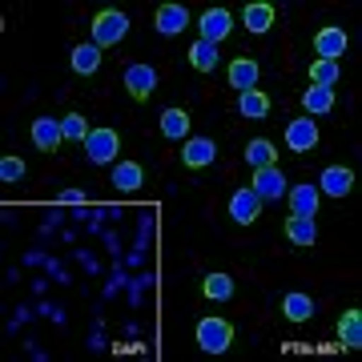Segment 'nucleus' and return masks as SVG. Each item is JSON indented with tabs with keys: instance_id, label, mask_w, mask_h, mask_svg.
<instances>
[{
	"instance_id": "obj_14",
	"label": "nucleus",
	"mask_w": 362,
	"mask_h": 362,
	"mask_svg": "<svg viewBox=\"0 0 362 362\" xmlns=\"http://www.w3.org/2000/svg\"><path fill=\"white\" fill-rule=\"evenodd\" d=\"M350 189H354V173H350L346 165H330L322 173V194L330 197H346Z\"/></svg>"
},
{
	"instance_id": "obj_13",
	"label": "nucleus",
	"mask_w": 362,
	"mask_h": 362,
	"mask_svg": "<svg viewBox=\"0 0 362 362\" xmlns=\"http://www.w3.org/2000/svg\"><path fill=\"white\" fill-rule=\"evenodd\" d=\"M286 238H290L294 246H314V242H318V226H314V218L290 214V218H286Z\"/></svg>"
},
{
	"instance_id": "obj_18",
	"label": "nucleus",
	"mask_w": 362,
	"mask_h": 362,
	"mask_svg": "<svg viewBox=\"0 0 362 362\" xmlns=\"http://www.w3.org/2000/svg\"><path fill=\"white\" fill-rule=\"evenodd\" d=\"M161 133H165L169 141H185V133H189V113H185V109H165V113H161Z\"/></svg>"
},
{
	"instance_id": "obj_9",
	"label": "nucleus",
	"mask_w": 362,
	"mask_h": 362,
	"mask_svg": "<svg viewBox=\"0 0 362 362\" xmlns=\"http://www.w3.org/2000/svg\"><path fill=\"white\" fill-rule=\"evenodd\" d=\"M197 25H202V40H209V45H218V40H226V37H230L233 16L226 13V8H209V13L202 16V21H197Z\"/></svg>"
},
{
	"instance_id": "obj_16",
	"label": "nucleus",
	"mask_w": 362,
	"mask_h": 362,
	"mask_svg": "<svg viewBox=\"0 0 362 362\" xmlns=\"http://www.w3.org/2000/svg\"><path fill=\"white\" fill-rule=\"evenodd\" d=\"M230 85L242 89V93H250L254 85H258V65H254L250 57H238V61L230 65Z\"/></svg>"
},
{
	"instance_id": "obj_1",
	"label": "nucleus",
	"mask_w": 362,
	"mask_h": 362,
	"mask_svg": "<svg viewBox=\"0 0 362 362\" xmlns=\"http://www.w3.org/2000/svg\"><path fill=\"white\" fill-rule=\"evenodd\" d=\"M125 33H129V16L125 13L105 8V13L93 16V45H97V49H113V45H121Z\"/></svg>"
},
{
	"instance_id": "obj_30",
	"label": "nucleus",
	"mask_w": 362,
	"mask_h": 362,
	"mask_svg": "<svg viewBox=\"0 0 362 362\" xmlns=\"http://www.w3.org/2000/svg\"><path fill=\"white\" fill-rule=\"evenodd\" d=\"M25 177V161L21 157H4L0 161V181H21Z\"/></svg>"
},
{
	"instance_id": "obj_27",
	"label": "nucleus",
	"mask_w": 362,
	"mask_h": 362,
	"mask_svg": "<svg viewBox=\"0 0 362 362\" xmlns=\"http://www.w3.org/2000/svg\"><path fill=\"white\" fill-rule=\"evenodd\" d=\"M282 310H286V318H290V322H306V318L314 314V302L306 294H286L282 298Z\"/></svg>"
},
{
	"instance_id": "obj_24",
	"label": "nucleus",
	"mask_w": 362,
	"mask_h": 362,
	"mask_svg": "<svg viewBox=\"0 0 362 362\" xmlns=\"http://www.w3.org/2000/svg\"><path fill=\"white\" fill-rule=\"evenodd\" d=\"M242 21H246V28L250 33H266V28L274 25V8L270 4H246V13H242Z\"/></svg>"
},
{
	"instance_id": "obj_5",
	"label": "nucleus",
	"mask_w": 362,
	"mask_h": 362,
	"mask_svg": "<svg viewBox=\"0 0 362 362\" xmlns=\"http://www.w3.org/2000/svg\"><path fill=\"white\" fill-rule=\"evenodd\" d=\"M125 89H129L133 101H149L157 89V73L149 65H129L125 69Z\"/></svg>"
},
{
	"instance_id": "obj_15",
	"label": "nucleus",
	"mask_w": 362,
	"mask_h": 362,
	"mask_svg": "<svg viewBox=\"0 0 362 362\" xmlns=\"http://www.w3.org/2000/svg\"><path fill=\"white\" fill-rule=\"evenodd\" d=\"M290 209L294 214H302V218H314V209H318V185H294L290 189Z\"/></svg>"
},
{
	"instance_id": "obj_6",
	"label": "nucleus",
	"mask_w": 362,
	"mask_h": 362,
	"mask_svg": "<svg viewBox=\"0 0 362 362\" xmlns=\"http://www.w3.org/2000/svg\"><path fill=\"white\" fill-rule=\"evenodd\" d=\"M61 141H65L61 121H52V117H37V121H33V145H37L40 153H57Z\"/></svg>"
},
{
	"instance_id": "obj_29",
	"label": "nucleus",
	"mask_w": 362,
	"mask_h": 362,
	"mask_svg": "<svg viewBox=\"0 0 362 362\" xmlns=\"http://www.w3.org/2000/svg\"><path fill=\"white\" fill-rule=\"evenodd\" d=\"M61 133H65V141H89V125H85V117L81 113H69L61 117Z\"/></svg>"
},
{
	"instance_id": "obj_26",
	"label": "nucleus",
	"mask_w": 362,
	"mask_h": 362,
	"mask_svg": "<svg viewBox=\"0 0 362 362\" xmlns=\"http://www.w3.org/2000/svg\"><path fill=\"white\" fill-rule=\"evenodd\" d=\"M202 294L214 298V302H226V298H233V278H230V274H206Z\"/></svg>"
},
{
	"instance_id": "obj_31",
	"label": "nucleus",
	"mask_w": 362,
	"mask_h": 362,
	"mask_svg": "<svg viewBox=\"0 0 362 362\" xmlns=\"http://www.w3.org/2000/svg\"><path fill=\"white\" fill-rule=\"evenodd\" d=\"M57 202H65V206H77V202H85V194H81V189H61V194H57Z\"/></svg>"
},
{
	"instance_id": "obj_11",
	"label": "nucleus",
	"mask_w": 362,
	"mask_h": 362,
	"mask_svg": "<svg viewBox=\"0 0 362 362\" xmlns=\"http://www.w3.org/2000/svg\"><path fill=\"white\" fill-rule=\"evenodd\" d=\"M258 209H262V197L254 194V189H238V194L230 197V214H233V221H242V226L258 221Z\"/></svg>"
},
{
	"instance_id": "obj_17",
	"label": "nucleus",
	"mask_w": 362,
	"mask_h": 362,
	"mask_svg": "<svg viewBox=\"0 0 362 362\" xmlns=\"http://www.w3.org/2000/svg\"><path fill=\"white\" fill-rule=\"evenodd\" d=\"M238 113L250 117V121H262V117L270 113V97H266V93H258V89L242 93V97H238Z\"/></svg>"
},
{
	"instance_id": "obj_7",
	"label": "nucleus",
	"mask_w": 362,
	"mask_h": 362,
	"mask_svg": "<svg viewBox=\"0 0 362 362\" xmlns=\"http://www.w3.org/2000/svg\"><path fill=\"white\" fill-rule=\"evenodd\" d=\"M214 157H218V145L206 141V137H189V141L181 145L185 169H206V165H214Z\"/></svg>"
},
{
	"instance_id": "obj_10",
	"label": "nucleus",
	"mask_w": 362,
	"mask_h": 362,
	"mask_svg": "<svg viewBox=\"0 0 362 362\" xmlns=\"http://www.w3.org/2000/svg\"><path fill=\"white\" fill-rule=\"evenodd\" d=\"M153 21H157V33L161 37H177L181 28L189 25V13H185V4H161Z\"/></svg>"
},
{
	"instance_id": "obj_22",
	"label": "nucleus",
	"mask_w": 362,
	"mask_h": 362,
	"mask_svg": "<svg viewBox=\"0 0 362 362\" xmlns=\"http://www.w3.org/2000/svg\"><path fill=\"white\" fill-rule=\"evenodd\" d=\"M97 65H101V49H97V45H77V49H73V69H77L81 77H93Z\"/></svg>"
},
{
	"instance_id": "obj_25",
	"label": "nucleus",
	"mask_w": 362,
	"mask_h": 362,
	"mask_svg": "<svg viewBox=\"0 0 362 362\" xmlns=\"http://www.w3.org/2000/svg\"><path fill=\"white\" fill-rule=\"evenodd\" d=\"M189 65H194L197 73H214V65H218V45L197 40L194 49H189Z\"/></svg>"
},
{
	"instance_id": "obj_8",
	"label": "nucleus",
	"mask_w": 362,
	"mask_h": 362,
	"mask_svg": "<svg viewBox=\"0 0 362 362\" xmlns=\"http://www.w3.org/2000/svg\"><path fill=\"white\" fill-rule=\"evenodd\" d=\"M254 194L266 202V197H282L286 194V173L278 165H266V169H254V185H250Z\"/></svg>"
},
{
	"instance_id": "obj_2",
	"label": "nucleus",
	"mask_w": 362,
	"mask_h": 362,
	"mask_svg": "<svg viewBox=\"0 0 362 362\" xmlns=\"http://www.w3.org/2000/svg\"><path fill=\"white\" fill-rule=\"evenodd\" d=\"M233 342V326L221 322V318H202L197 322V346L209 350V354H221V350H230Z\"/></svg>"
},
{
	"instance_id": "obj_3",
	"label": "nucleus",
	"mask_w": 362,
	"mask_h": 362,
	"mask_svg": "<svg viewBox=\"0 0 362 362\" xmlns=\"http://www.w3.org/2000/svg\"><path fill=\"white\" fill-rule=\"evenodd\" d=\"M85 149H89L93 165H109V161L117 157V149H121V137H117V129H93L89 141H85Z\"/></svg>"
},
{
	"instance_id": "obj_21",
	"label": "nucleus",
	"mask_w": 362,
	"mask_h": 362,
	"mask_svg": "<svg viewBox=\"0 0 362 362\" xmlns=\"http://www.w3.org/2000/svg\"><path fill=\"white\" fill-rule=\"evenodd\" d=\"M246 161L254 169H266V165H278V149H274L266 137H254V141L246 145Z\"/></svg>"
},
{
	"instance_id": "obj_23",
	"label": "nucleus",
	"mask_w": 362,
	"mask_h": 362,
	"mask_svg": "<svg viewBox=\"0 0 362 362\" xmlns=\"http://www.w3.org/2000/svg\"><path fill=\"white\" fill-rule=\"evenodd\" d=\"M113 185L121 194H133V189L141 185V165H137V161H121V165L113 169Z\"/></svg>"
},
{
	"instance_id": "obj_19",
	"label": "nucleus",
	"mask_w": 362,
	"mask_h": 362,
	"mask_svg": "<svg viewBox=\"0 0 362 362\" xmlns=\"http://www.w3.org/2000/svg\"><path fill=\"white\" fill-rule=\"evenodd\" d=\"M338 338H342V346H350V350L362 346V310H346V314H342V322H338Z\"/></svg>"
},
{
	"instance_id": "obj_20",
	"label": "nucleus",
	"mask_w": 362,
	"mask_h": 362,
	"mask_svg": "<svg viewBox=\"0 0 362 362\" xmlns=\"http://www.w3.org/2000/svg\"><path fill=\"white\" fill-rule=\"evenodd\" d=\"M302 109H306L310 117L330 113V109H334V89H318V85H310V89L302 93Z\"/></svg>"
},
{
	"instance_id": "obj_4",
	"label": "nucleus",
	"mask_w": 362,
	"mask_h": 362,
	"mask_svg": "<svg viewBox=\"0 0 362 362\" xmlns=\"http://www.w3.org/2000/svg\"><path fill=\"white\" fill-rule=\"evenodd\" d=\"M286 145H290L294 153H310L314 145H318V125H314L310 117H294V121L286 125Z\"/></svg>"
},
{
	"instance_id": "obj_28",
	"label": "nucleus",
	"mask_w": 362,
	"mask_h": 362,
	"mask_svg": "<svg viewBox=\"0 0 362 362\" xmlns=\"http://www.w3.org/2000/svg\"><path fill=\"white\" fill-rule=\"evenodd\" d=\"M334 81H338L334 61H314L310 65V85H318V89H334Z\"/></svg>"
},
{
	"instance_id": "obj_12",
	"label": "nucleus",
	"mask_w": 362,
	"mask_h": 362,
	"mask_svg": "<svg viewBox=\"0 0 362 362\" xmlns=\"http://www.w3.org/2000/svg\"><path fill=\"white\" fill-rule=\"evenodd\" d=\"M314 52H322L318 61H338V57L346 52V33H342V28H322V33L314 37Z\"/></svg>"
}]
</instances>
